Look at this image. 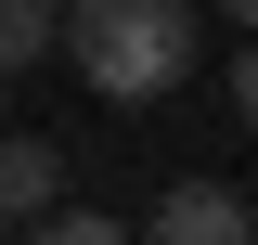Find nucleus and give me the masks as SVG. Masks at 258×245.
I'll return each mask as SVG.
<instances>
[{
    "label": "nucleus",
    "mask_w": 258,
    "mask_h": 245,
    "mask_svg": "<svg viewBox=\"0 0 258 245\" xmlns=\"http://www.w3.org/2000/svg\"><path fill=\"white\" fill-rule=\"evenodd\" d=\"M52 39L78 52V78H91L103 103H168V91L194 78L207 13H194V0H64Z\"/></svg>",
    "instance_id": "obj_1"
},
{
    "label": "nucleus",
    "mask_w": 258,
    "mask_h": 245,
    "mask_svg": "<svg viewBox=\"0 0 258 245\" xmlns=\"http://www.w3.org/2000/svg\"><path fill=\"white\" fill-rule=\"evenodd\" d=\"M129 245H258V207L232 181H181V194H155V219Z\"/></svg>",
    "instance_id": "obj_2"
},
{
    "label": "nucleus",
    "mask_w": 258,
    "mask_h": 245,
    "mask_svg": "<svg viewBox=\"0 0 258 245\" xmlns=\"http://www.w3.org/2000/svg\"><path fill=\"white\" fill-rule=\"evenodd\" d=\"M64 194V155L39 142V129H0V219H26V207H52Z\"/></svg>",
    "instance_id": "obj_3"
},
{
    "label": "nucleus",
    "mask_w": 258,
    "mask_h": 245,
    "mask_svg": "<svg viewBox=\"0 0 258 245\" xmlns=\"http://www.w3.org/2000/svg\"><path fill=\"white\" fill-rule=\"evenodd\" d=\"M52 13L64 0H0V78H26V65L52 52Z\"/></svg>",
    "instance_id": "obj_4"
},
{
    "label": "nucleus",
    "mask_w": 258,
    "mask_h": 245,
    "mask_svg": "<svg viewBox=\"0 0 258 245\" xmlns=\"http://www.w3.org/2000/svg\"><path fill=\"white\" fill-rule=\"evenodd\" d=\"M26 245H129V219H103V207H52Z\"/></svg>",
    "instance_id": "obj_5"
},
{
    "label": "nucleus",
    "mask_w": 258,
    "mask_h": 245,
    "mask_svg": "<svg viewBox=\"0 0 258 245\" xmlns=\"http://www.w3.org/2000/svg\"><path fill=\"white\" fill-rule=\"evenodd\" d=\"M232 116L258 129V39H245V65H232Z\"/></svg>",
    "instance_id": "obj_6"
},
{
    "label": "nucleus",
    "mask_w": 258,
    "mask_h": 245,
    "mask_svg": "<svg viewBox=\"0 0 258 245\" xmlns=\"http://www.w3.org/2000/svg\"><path fill=\"white\" fill-rule=\"evenodd\" d=\"M232 26H258V0H232Z\"/></svg>",
    "instance_id": "obj_7"
}]
</instances>
